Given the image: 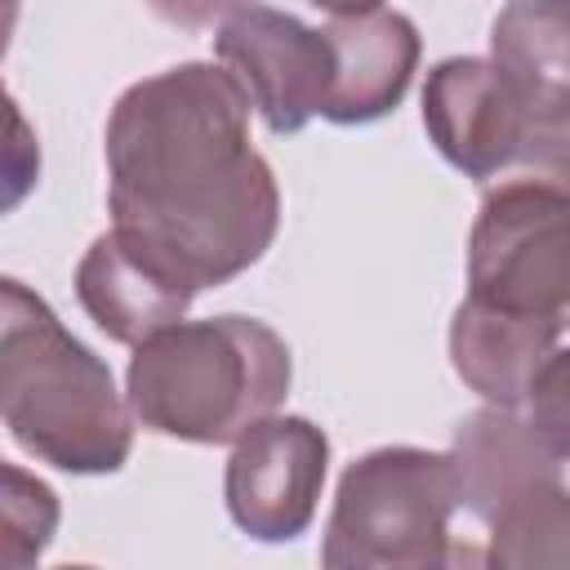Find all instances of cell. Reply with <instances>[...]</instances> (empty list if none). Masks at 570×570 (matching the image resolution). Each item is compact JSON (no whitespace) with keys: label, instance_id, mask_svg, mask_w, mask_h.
Returning <instances> with one entry per match:
<instances>
[{"label":"cell","instance_id":"6da1fadb","mask_svg":"<svg viewBox=\"0 0 570 570\" xmlns=\"http://www.w3.org/2000/svg\"><path fill=\"white\" fill-rule=\"evenodd\" d=\"M249 94L223 62H178L129 85L102 134L111 223L196 289L254 267L281 227V187L249 147Z\"/></svg>","mask_w":570,"mask_h":570},{"label":"cell","instance_id":"7a4b0ae2","mask_svg":"<svg viewBox=\"0 0 570 570\" xmlns=\"http://www.w3.org/2000/svg\"><path fill=\"white\" fill-rule=\"evenodd\" d=\"M0 414L31 459L76 476L125 468L138 423L107 361L13 276L0 281Z\"/></svg>","mask_w":570,"mask_h":570},{"label":"cell","instance_id":"3957f363","mask_svg":"<svg viewBox=\"0 0 570 570\" xmlns=\"http://www.w3.org/2000/svg\"><path fill=\"white\" fill-rule=\"evenodd\" d=\"M294 365L285 338L254 316L174 321L142 338L125 370L138 428L191 445H232L276 414Z\"/></svg>","mask_w":570,"mask_h":570},{"label":"cell","instance_id":"277c9868","mask_svg":"<svg viewBox=\"0 0 570 570\" xmlns=\"http://www.w3.org/2000/svg\"><path fill=\"white\" fill-rule=\"evenodd\" d=\"M459 508L450 454L383 445L347 463L325 525L321 561L330 570H419L468 561L450 521Z\"/></svg>","mask_w":570,"mask_h":570},{"label":"cell","instance_id":"5b68a950","mask_svg":"<svg viewBox=\"0 0 570 570\" xmlns=\"http://www.w3.org/2000/svg\"><path fill=\"white\" fill-rule=\"evenodd\" d=\"M423 129L481 187L530 178L570 191V116L534 111L490 58H445L428 71Z\"/></svg>","mask_w":570,"mask_h":570},{"label":"cell","instance_id":"8992f818","mask_svg":"<svg viewBox=\"0 0 570 570\" xmlns=\"http://www.w3.org/2000/svg\"><path fill=\"white\" fill-rule=\"evenodd\" d=\"M468 294L570 330V191L512 178L494 183L468 236Z\"/></svg>","mask_w":570,"mask_h":570},{"label":"cell","instance_id":"52a82bcc","mask_svg":"<svg viewBox=\"0 0 570 570\" xmlns=\"http://www.w3.org/2000/svg\"><path fill=\"white\" fill-rule=\"evenodd\" d=\"M330 468V436L303 414H267L232 441L223 499L232 521L258 543L298 539L312 517Z\"/></svg>","mask_w":570,"mask_h":570},{"label":"cell","instance_id":"ba28073f","mask_svg":"<svg viewBox=\"0 0 570 570\" xmlns=\"http://www.w3.org/2000/svg\"><path fill=\"white\" fill-rule=\"evenodd\" d=\"M214 53L245 85L254 111L272 134H298L312 116H321L330 98V36L272 4H249L218 22Z\"/></svg>","mask_w":570,"mask_h":570},{"label":"cell","instance_id":"9c48e42d","mask_svg":"<svg viewBox=\"0 0 570 570\" xmlns=\"http://www.w3.org/2000/svg\"><path fill=\"white\" fill-rule=\"evenodd\" d=\"M196 294L200 289L174 263H165L147 240H138L116 223L76 263L80 307L111 343L125 347H138L142 338L183 321Z\"/></svg>","mask_w":570,"mask_h":570},{"label":"cell","instance_id":"30bf717a","mask_svg":"<svg viewBox=\"0 0 570 570\" xmlns=\"http://www.w3.org/2000/svg\"><path fill=\"white\" fill-rule=\"evenodd\" d=\"M325 36L334 45V80L321 116L334 125H370L387 116L414 80L423 53L419 27L396 9H370L330 18Z\"/></svg>","mask_w":570,"mask_h":570},{"label":"cell","instance_id":"8fae6325","mask_svg":"<svg viewBox=\"0 0 570 570\" xmlns=\"http://www.w3.org/2000/svg\"><path fill=\"white\" fill-rule=\"evenodd\" d=\"M450 463L459 508H468L485 525L525 494L561 481V459L530 432L521 410L508 405H481L476 414H468L454 432Z\"/></svg>","mask_w":570,"mask_h":570},{"label":"cell","instance_id":"7c38bea8","mask_svg":"<svg viewBox=\"0 0 570 570\" xmlns=\"http://www.w3.org/2000/svg\"><path fill=\"white\" fill-rule=\"evenodd\" d=\"M557 338V325L490 307L468 294L450 321V365L485 405L517 410L530 374L543 365Z\"/></svg>","mask_w":570,"mask_h":570},{"label":"cell","instance_id":"4fadbf2b","mask_svg":"<svg viewBox=\"0 0 570 570\" xmlns=\"http://www.w3.org/2000/svg\"><path fill=\"white\" fill-rule=\"evenodd\" d=\"M490 62L534 111L570 116V0H508L490 22Z\"/></svg>","mask_w":570,"mask_h":570},{"label":"cell","instance_id":"5bb4252c","mask_svg":"<svg viewBox=\"0 0 570 570\" xmlns=\"http://www.w3.org/2000/svg\"><path fill=\"white\" fill-rule=\"evenodd\" d=\"M490 566L508 570H570V490L543 485L490 521Z\"/></svg>","mask_w":570,"mask_h":570},{"label":"cell","instance_id":"9a60e30c","mask_svg":"<svg viewBox=\"0 0 570 570\" xmlns=\"http://www.w3.org/2000/svg\"><path fill=\"white\" fill-rule=\"evenodd\" d=\"M0 566L22 570L40 561L58 530V494L18 463L0 468Z\"/></svg>","mask_w":570,"mask_h":570},{"label":"cell","instance_id":"2e32d148","mask_svg":"<svg viewBox=\"0 0 570 570\" xmlns=\"http://www.w3.org/2000/svg\"><path fill=\"white\" fill-rule=\"evenodd\" d=\"M517 410L530 423V432L561 463H570V347H552L543 356V365L530 374Z\"/></svg>","mask_w":570,"mask_h":570},{"label":"cell","instance_id":"e0dca14e","mask_svg":"<svg viewBox=\"0 0 570 570\" xmlns=\"http://www.w3.org/2000/svg\"><path fill=\"white\" fill-rule=\"evenodd\" d=\"M151 13L169 27H183V31H200V27H214V22H227L232 13L258 4V0H147Z\"/></svg>","mask_w":570,"mask_h":570},{"label":"cell","instance_id":"ac0fdd59","mask_svg":"<svg viewBox=\"0 0 570 570\" xmlns=\"http://www.w3.org/2000/svg\"><path fill=\"white\" fill-rule=\"evenodd\" d=\"M9 129H13V142H9V196H4V205L13 209L18 205V196H22V187L36 178L31 169H40V160H31V169H22L18 160L22 156H36V142L27 138V125H22V116H18V107L9 102Z\"/></svg>","mask_w":570,"mask_h":570},{"label":"cell","instance_id":"d6986e66","mask_svg":"<svg viewBox=\"0 0 570 570\" xmlns=\"http://www.w3.org/2000/svg\"><path fill=\"white\" fill-rule=\"evenodd\" d=\"M316 9H325L330 18H343V13H370V9H383V0H312Z\"/></svg>","mask_w":570,"mask_h":570},{"label":"cell","instance_id":"ffe728a7","mask_svg":"<svg viewBox=\"0 0 570 570\" xmlns=\"http://www.w3.org/2000/svg\"><path fill=\"white\" fill-rule=\"evenodd\" d=\"M9 4H18V0H9Z\"/></svg>","mask_w":570,"mask_h":570}]
</instances>
